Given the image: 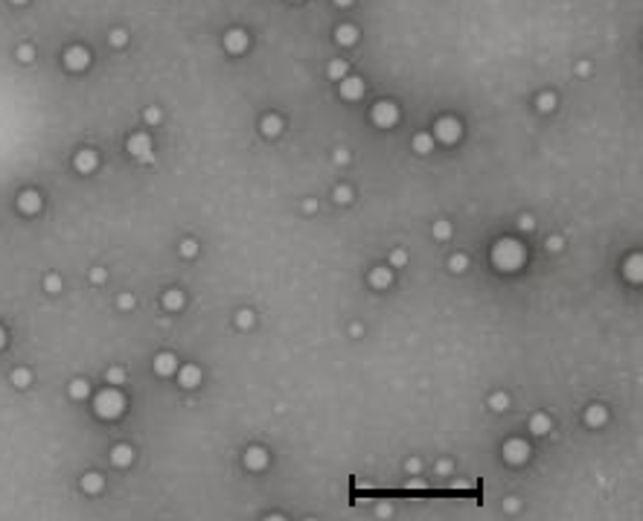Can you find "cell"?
Here are the masks:
<instances>
[{"instance_id":"obj_1","label":"cell","mask_w":643,"mask_h":521,"mask_svg":"<svg viewBox=\"0 0 643 521\" xmlns=\"http://www.w3.org/2000/svg\"><path fill=\"white\" fill-rule=\"evenodd\" d=\"M524 259H527V253H524L521 242H515V239H500L492 248V262L500 271H518L524 265Z\"/></svg>"},{"instance_id":"obj_2","label":"cell","mask_w":643,"mask_h":521,"mask_svg":"<svg viewBox=\"0 0 643 521\" xmlns=\"http://www.w3.org/2000/svg\"><path fill=\"white\" fill-rule=\"evenodd\" d=\"M93 408H96V413L102 416V419H116V416L125 411V396L119 393V390H114V387H108V390L96 393Z\"/></svg>"},{"instance_id":"obj_3","label":"cell","mask_w":643,"mask_h":521,"mask_svg":"<svg viewBox=\"0 0 643 521\" xmlns=\"http://www.w3.org/2000/svg\"><path fill=\"white\" fill-rule=\"evenodd\" d=\"M460 134H463V126H460L454 117H443V119H437V126H434V140H443L446 146L457 143Z\"/></svg>"},{"instance_id":"obj_4","label":"cell","mask_w":643,"mask_h":521,"mask_svg":"<svg viewBox=\"0 0 643 521\" xmlns=\"http://www.w3.org/2000/svg\"><path fill=\"white\" fill-rule=\"evenodd\" d=\"M370 117H373V123L378 128H390L399 123V108H396L393 102H378L373 111H370Z\"/></svg>"},{"instance_id":"obj_5","label":"cell","mask_w":643,"mask_h":521,"mask_svg":"<svg viewBox=\"0 0 643 521\" xmlns=\"http://www.w3.org/2000/svg\"><path fill=\"white\" fill-rule=\"evenodd\" d=\"M527 457H530V446L524 440H507L504 443V460H507V463L518 466V463H524Z\"/></svg>"},{"instance_id":"obj_6","label":"cell","mask_w":643,"mask_h":521,"mask_svg":"<svg viewBox=\"0 0 643 521\" xmlns=\"http://www.w3.org/2000/svg\"><path fill=\"white\" fill-rule=\"evenodd\" d=\"M128 152L134 154V157H140V161H152V140L146 134H134L131 140H128Z\"/></svg>"},{"instance_id":"obj_7","label":"cell","mask_w":643,"mask_h":521,"mask_svg":"<svg viewBox=\"0 0 643 521\" xmlns=\"http://www.w3.org/2000/svg\"><path fill=\"white\" fill-rule=\"evenodd\" d=\"M340 96L352 99V102L361 99L364 96V82L358 79V76H344V79H340Z\"/></svg>"},{"instance_id":"obj_8","label":"cell","mask_w":643,"mask_h":521,"mask_svg":"<svg viewBox=\"0 0 643 521\" xmlns=\"http://www.w3.org/2000/svg\"><path fill=\"white\" fill-rule=\"evenodd\" d=\"M88 62H90V55H88L85 47H70V50L64 53V64H67L70 70H85Z\"/></svg>"},{"instance_id":"obj_9","label":"cell","mask_w":643,"mask_h":521,"mask_svg":"<svg viewBox=\"0 0 643 521\" xmlns=\"http://www.w3.org/2000/svg\"><path fill=\"white\" fill-rule=\"evenodd\" d=\"M18 207H21V213L35 216L38 210H41V195H38L35 189H24V192L18 195Z\"/></svg>"},{"instance_id":"obj_10","label":"cell","mask_w":643,"mask_h":521,"mask_svg":"<svg viewBox=\"0 0 643 521\" xmlns=\"http://www.w3.org/2000/svg\"><path fill=\"white\" fill-rule=\"evenodd\" d=\"M245 466L253 469V472H262V469L268 466V451L262 449V446H253V449H248V454H245Z\"/></svg>"},{"instance_id":"obj_11","label":"cell","mask_w":643,"mask_h":521,"mask_svg":"<svg viewBox=\"0 0 643 521\" xmlns=\"http://www.w3.org/2000/svg\"><path fill=\"white\" fill-rule=\"evenodd\" d=\"M224 47H227L230 53H245V50H248V35H245L242 29H230V32L224 35Z\"/></svg>"},{"instance_id":"obj_12","label":"cell","mask_w":643,"mask_h":521,"mask_svg":"<svg viewBox=\"0 0 643 521\" xmlns=\"http://www.w3.org/2000/svg\"><path fill=\"white\" fill-rule=\"evenodd\" d=\"M175 367H178V361H175L172 352H160V355L154 358V373H157V376H172Z\"/></svg>"},{"instance_id":"obj_13","label":"cell","mask_w":643,"mask_h":521,"mask_svg":"<svg viewBox=\"0 0 643 521\" xmlns=\"http://www.w3.org/2000/svg\"><path fill=\"white\" fill-rule=\"evenodd\" d=\"M626 277L632 279V283H643V256L640 253L629 256V262H626Z\"/></svg>"},{"instance_id":"obj_14","label":"cell","mask_w":643,"mask_h":521,"mask_svg":"<svg viewBox=\"0 0 643 521\" xmlns=\"http://www.w3.org/2000/svg\"><path fill=\"white\" fill-rule=\"evenodd\" d=\"M178 382H180V387H195V385H201V370H198L195 364H187V367L178 373Z\"/></svg>"},{"instance_id":"obj_15","label":"cell","mask_w":643,"mask_h":521,"mask_svg":"<svg viewBox=\"0 0 643 521\" xmlns=\"http://www.w3.org/2000/svg\"><path fill=\"white\" fill-rule=\"evenodd\" d=\"M76 169L79 172H85V175H88V172H93L96 169V152H90V149H85V152H79L76 154Z\"/></svg>"},{"instance_id":"obj_16","label":"cell","mask_w":643,"mask_h":521,"mask_svg":"<svg viewBox=\"0 0 643 521\" xmlns=\"http://www.w3.org/2000/svg\"><path fill=\"white\" fill-rule=\"evenodd\" d=\"M608 419V411L602 408V405H591L588 411H585V423L591 425V428H599V425Z\"/></svg>"},{"instance_id":"obj_17","label":"cell","mask_w":643,"mask_h":521,"mask_svg":"<svg viewBox=\"0 0 643 521\" xmlns=\"http://www.w3.org/2000/svg\"><path fill=\"white\" fill-rule=\"evenodd\" d=\"M390 283H393L390 268H373V271H370V286H373V288H387Z\"/></svg>"},{"instance_id":"obj_18","label":"cell","mask_w":643,"mask_h":521,"mask_svg":"<svg viewBox=\"0 0 643 521\" xmlns=\"http://www.w3.org/2000/svg\"><path fill=\"white\" fill-rule=\"evenodd\" d=\"M131 457H134V451H131V446H125V443H119V446L111 451V460H114V466H128V463H131Z\"/></svg>"},{"instance_id":"obj_19","label":"cell","mask_w":643,"mask_h":521,"mask_svg":"<svg viewBox=\"0 0 643 521\" xmlns=\"http://www.w3.org/2000/svg\"><path fill=\"white\" fill-rule=\"evenodd\" d=\"M279 131H283V119L277 114H268V117L262 119V134L265 137H277Z\"/></svg>"},{"instance_id":"obj_20","label":"cell","mask_w":643,"mask_h":521,"mask_svg":"<svg viewBox=\"0 0 643 521\" xmlns=\"http://www.w3.org/2000/svg\"><path fill=\"white\" fill-rule=\"evenodd\" d=\"M335 38H338V44L349 47V44H355V41H358V29H355V27H349V24H344V27H338Z\"/></svg>"},{"instance_id":"obj_21","label":"cell","mask_w":643,"mask_h":521,"mask_svg":"<svg viewBox=\"0 0 643 521\" xmlns=\"http://www.w3.org/2000/svg\"><path fill=\"white\" fill-rule=\"evenodd\" d=\"M163 306H166L169 312H178L180 306H184V291H178V288L166 291V294H163Z\"/></svg>"},{"instance_id":"obj_22","label":"cell","mask_w":643,"mask_h":521,"mask_svg":"<svg viewBox=\"0 0 643 521\" xmlns=\"http://www.w3.org/2000/svg\"><path fill=\"white\" fill-rule=\"evenodd\" d=\"M530 431L533 434H547L550 431V416H547V413H536V416L530 419Z\"/></svg>"},{"instance_id":"obj_23","label":"cell","mask_w":643,"mask_h":521,"mask_svg":"<svg viewBox=\"0 0 643 521\" xmlns=\"http://www.w3.org/2000/svg\"><path fill=\"white\" fill-rule=\"evenodd\" d=\"M326 73H329V79H344V76L349 73V64L344 62V58H335V62H329Z\"/></svg>"},{"instance_id":"obj_24","label":"cell","mask_w":643,"mask_h":521,"mask_svg":"<svg viewBox=\"0 0 643 521\" xmlns=\"http://www.w3.org/2000/svg\"><path fill=\"white\" fill-rule=\"evenodd\" d=\"M413 149H416L419 154H428L431 149H434V137L431 134H416L413 137Z\"/></svg>"},{"instance_id":"obj_25","label":"cell","mask_w":643,"mask_h":521,"mask_svg":"<svg viewBox=\"0 0 643 521\" xmlns=\"http://www.w3.org/2000/svg\"><path fill=\"white\" fill-rule=\"evenodd\" d=\"M90 393V387L85 378H76V382H70V396L73 399H85V396Z\"/></svg>"},{"instance_id":"obj_26","label":"cell","mask_w":643,"mask_h":521,"mask_svg":"<svg viewBox=\"0 0 643 521\" xmlns=\"http://www.w3.org/2000/svg\"><path fill=\"white\" fill-rule=\"evenodd\" d=\"M82 486H85V492H99V489H102V477L99 475H85L82 477Z\"/></svg>"},{"instance_id":"obj_27","label":"cell","mask_w":643,"mask_h":521,"mask_svg":"<svg viewBox=\"0 0 643 521\" xmlns=\"http://www.w3.org/2000/svg\"><path fill=\"white\" fill-rule=\"evenodd\" d=\"M448 268L457 271V274H460V271H466V268H469V256H466V253H454V256L448 259Z\"/></svg>"},{"instance_id":"obj_28","label":"cell","mask_w":643,"mask_h":521,"mask_svg":"<svg viewBox=\"0 0 643 521\" xmlns=\"http://www.w3.org/2000/svg\"><path fill=\"white\" fill-rule=\"evenodd\" d=\"M507 405H509V396L507 393H492L489 396V408H492V411H504Z\"/></svg>"},{"instance_id":"obj_29","label":"cell","mask_w":643,"mask_h":521,"mask_svg":"<svg viewBox=\"0 0 643 521\" xmlns=\"http://www.w3.org/2000/svg\"><path fill=\"white\" fill-rule=\"evenodd\" d=\"M536 105H538V111H553L556 108V96L553 93H541V96L536 99Z\"/></svg>"},{"instance_id":"obj_30","label":"cell","mask_w":643,"mask_h":521,"mask_svg":"<svg viewBox=\"0 0 643 521\" xmlns=\"http://www.w3.org/2000/svg\"><path fill=\"white\" fill-rule=\"evenodd\" d=\"M434 236H437V239H448V236H451V225H448V222H437V225H434Z\"/></svg>"},{"instance_id":"obj_31","label":"cell","mask_w":643,"mask_h":521,"mask_svg":"<svg viewBox=\"0 0 643 521\" xmlns=\"http://www.w3.org/2000/svg\"><path fill=\"white\" fill-rule=\"evenodd\" d=\"M29 378H32V376H29V370H15L12 382H15L18 387H27V385H29Z\"/></svg>"},{"instance_id":"obj_32","label":"cell","mask_w":643,"mask_h":521,"mask_svg":"<svg viewBox=\"0 0 643 521\" xmlns=\"http://www.w3.org/2000/svg\"><path fill=\"white\" fill-rule=\"evenodd\" d=\"M180 253H184V256H195V253H198V245L192 242V239H184V242H180Z\"/></svg>"},{"instance_id":"obj_33","label":"cell","mask_w":643,"mask_h":521,"mask_svg":"<svg viewBox=\"0 0 643 521\" xmlns=\"http://www.w3.org/2000/svg\"><path fill=\"white\" fill-rule=\"evenodd\" d=\"M405 262H408V253H405V251H393V253H390V265H393V268H402Z\"/></svg>"},{"instance_id":"obj_34","label":"cell","mask_w":643,"mask_h":521,"mask_svg":"<svg viewBox=\"0 0 643 521\" xmlns=\"http://www.w3.org/2000/svg\"><path fill=\"white\" fill-rule=\"evenodd\" d=\"M108 382H111V385H123V382H125V373H123L119 367L108 370Z\"/></svg>"},{"instance_id":"obj_35","label":"cell","mask_w":643,"mask_h":521,"mask_svg":"<svg viewBox=\"0 0 643 521\" xmlns=\"http://www.w3.org/2000/svg\"><path fill=\"white\" fill-rule=\"evenodd\" d=\"M335 198H338L340 204H347V201H352V189H349V187H338V189H335Z\"/></svg>"},{"instance_id":"obj_36","label":"cell","mask_w":643,"mask_h":521,"mask_svg":"<svg viewBox=\"0 0 643 521\" xmlns=\"http://www.w3.org/2000/svg\"><path fill=\"white\" fill-rule=\"evenodd\" d=\"M125 41H128V35H125L123 29H114V32H111V44L114 47H123Z\"/></svg>"},{"instance_id":"obj_37","label":"cell","mask_w":643,"mask_h":521,"mask_svg":"<svg viewBox=\"0 0 643 521\" xmlns=\"http://www.w3.org/2000/svg\"><path fill=\"white\" fill-rule=\"evenodd\" d=\"M44 288L47 291H58V288H62V279L55 277V274H50V277L44 279Z\"/></svg>"},{"instance_id":"obj_38","label":"cell","mask_w":643,"mask_h":521,"mask_svg":"<svg viewBox=\"0 0 643 521\" xmlns=\"http://www.w3.org/2000/svg\"><path fill=\"white\" fill-rule=\"evenodd\" d=\"M236 324H239L242 329H248V326L253 324V315H250V312H239V317H236Z\"/></svg>"},{"instance_id":"obj_39","label":"cell","mask_w":643,"mask_h":521,"mask_svg":"<svg viewBox=\"0 0 643 521\" xmlns=\"http://www.w3.org/2000/svg\"><path fill=\"white\" fill-rule=\"evenodd\" d=\"M18 58H21V62H32V58H35V50H32V47H21Z\"/></svg>"},{"instance_id":"obj_40","label":"cell","mask_w":643,"mask_h":521,"mask_svg":"<svg viewBox=\"0 0 643 521\" xmlns=\"http://www.w3.org/2000/svg\"><path fill=\"white\" fill-rule=\"evenodd\" d=\"M547 248H550V251H562V248H565L562 236H550V239H547Z\"/></svg>"},{"instance_id":"obj_41","label":"cell","mask_w":643,"mask_h":521,"mask_svg":"<svg viewBox=\"0 0 643 521\" xmlns=\"http://www.w3.org/2000/svg\"><path fill=\"white\" fill-rule=\"evenodd\" d=\"M116 303H119V309H131V306H134V297H131V294H119Z\"/></svg>"},{"instance_id":"obj_42","label":"cell","mask_w":643,"mask_h":521,"mask_svg":"<svg viewBox=\"0 0 643 521\" xmlns=\"http://www.w3.org/2000/svg\"><path fill=\"white\" fill-rule=\"evenodd\" d=\"M437 475L443 477V475H451V463H448V460H439L437 463Z\"/></svg>"},{"instance_id":"obj_43","label":"cell","mask_w":643,"mask_h":521,"mask_svg":"<svg viewBox=\"0 0 643 521\" xmlns=\"http://www.w3.org/2000/svg\"><path fill=\"white\" fill-rule=\"evenodd\" d=\"M90 279H93V283H105V271L93 268V271H90Z\"/></svg>"},{"instance_id":"obj_44","label":"cell","mask_w":643,"mask_h":521,"mask_svg":"<svg viewBox=\"0 0 643 521\" xmlns=\"http://www.w3.org/2000/svg\"><path fill=\"white\" fill-rule=\"evenodd\" d=\"M146 119H149V123H157V119H160V111H157V108H149V111H146Z\"/></svg>"},{"instance_id":"obj_45","label":"cell","mask_w":643,"mask_h":521,"mask_svg":"<svg viewBox=\"0 0 643 521\" xmlns=\"http://www.w3.org/2000/svg\"><path fill=\"white\" fill-rule=\"evenodd\" d=\"M504 510H507V512H515V510H518V501H515V498H507V501H504Z\"/></svg>"},{"instance_id":"obj_46","label":"cell","mask_w":643,"mask_h":521,"mask_svg":"<svg viewBox=\"0 0 643 521\" xmlns=\"http://www.w3.org/2000/svg\"><path fill=\"white\" fill-rule=\"evenodd\" d=\"M408 489H411V492H422V489H425V480H411Z\"/></svg>"},{"instance_id":"obj_47","label":"cell","mask_w":643,"mask_h":521,"mask_svg":"<svg viewBox=\"0 0 643 521\" xmlns=\"http://www.w3.org/2000/svg\"><path fill=\"white\" fill-rule=\"evenodd\" d=\"M419 466H422V463H419L416 457H413V460H408V472H419Z\"/></svg>"},{"instance_id":"obj_48","label":"cell","mask_w":643,"mask_h":521,"mask_svg":"<svg viewBox=\"0 0 643 521\" xmlns=\"http://www.w3.org/2000/svg\"><path fill=\"white\" fill-rule=\"evenodd\" d=\"M335 161H338V163H347V161H349V154H347V152H344V149H340V152H338V154H335Z\"/></svg>"},{"instance_id":"obj_49","label":"cell","mask_w":643,"mask_h":521,"mask_svg":"<svg viewBox=\"0 0 643 521\" xmlns=\"http://www.w3.org/2000/svg\"><path fill=\"white\" fill-rule=\"evenodd\" d=\"M521 227H524V230H530V227H533V218H530V216H521Z\"/></svg>"},{"instance_id":"obj_50","label":"cell","mask_w":643,"mask_h":521,"mask_svg":"<svg viewBox=\"0 0 643 521\" xmlns=\"http://www.w3.org/2000/svg\"><path fill=\"white\" fill-rule=\"evenodd\" d=\"M335 3H338V6H349V3H352V0H335Z\"/></svg>"},{"instance_id":"obj_51","label":"cell","mask_w":643,"mask_h":521,"mask_svg":"<svg viewBox=\"0 0 643 521\" xmlns=\"http://www.w3.org/2000/svg\"><path fill=\"white\" fill-rule=\"evenodd\" d=\"M3 344H6V332H3V329H0V347H3Z\"/></svg>"},{"instance_id":"obj_52","label":"cell","mask_w":643,"mask_h":521,"mask_svg":"<svg viewBox=\"0 0 643 521\" xmlns=\"http://www.w3.org/2000/svg\"><path fill=\"white\" fill-rule=\"evenodd\" d=\"M12 3H27V0H12Z\"/></svg>"}]
</instances>
